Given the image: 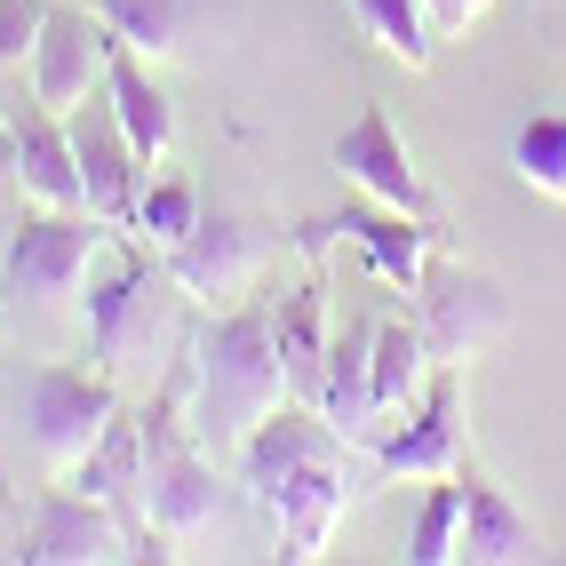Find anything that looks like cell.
<instances>
[{"label":"cell","mask_w":566,"mask_h":566,"mask_svg":"<svg viewBox=\"0 0 566 566\" xmlns=\"http://www.w3.org/2000/svg\"><path fill=\"white\" fill-rule=\"evenodd\" d=\"M192 384H200V367H192V344H184L176 367L160 375V391L136 415L144 423V503H136V518L160 543H200L216 526V503H223L216 455L192 423Z\"/></svg>","instance_id":"obj_1"},{"label":"cell","mask_w":566,"mask_h":566,"mask_svg":"<svg viewBox=\"0 0 566 566\" xmlns=\"http://www.w3.org/2000/svg\"><path fill=\"white\" fill-rule=\"evenodd\" d=\"M192 423L216 455H232V447L263 423L272 407H287V359H280V335H272V304H223L200 335H192Z\"/></svg>","instance_id":"obj_2"},{"label":"cell","mask_w":566,"mask_h":566,"mask_svg":"<svg viewBox=\"0 0 566 566\" xmlns=\"http://www.w3.org/2000/svg\"><path fill=\"white\" fill-rule=\"evenodd\" d=\"M112 232H120V223H104L96 208H32L9 232V248H0V295H9L17 312L72 304V295L88 287Z\"/></svg>","instance_id":"obj_3"},{"label":"cell","mask_w":566,"mask_h":566,"mask_svg":"<svg viewBox=\"0 0 566 566\" xmlns=\"http://www.w3.org/2000/svg\"><path fill=\"white\" fill-rule=\"evenodd\" d=\"M17 415H24V447L41 455V471L64 479L120 415V391H112L104 367L81 375L64 359H32V367H17Z\"/></svg>","instance_id":"obj_4"},{"label":"cell","mask_w":566,"mask_h":566,"mask_svg":"<svg viewBox=\"0 0 566 566\" xmlns=\"http://www.w3.org/2000/svg\"><path fill=\"white\" fill-rule=\"evenodd\" d=\"M168 287V263L153 255V240L112 232L96 272H88V352L104 375H120L144 344H153V295Z\"/></svg>","instance_id":"obj_5"},{"label":"cell","mask_w":566,"mask_h":566,"mask_svg":"<svg viewBox=\"0 0 566 566\" xmlns=\"http://www.w3.org/2000/svg\"><path fill=\"white\" fill-rule=\"evenodd\" d=\"M17 558L24 566H96V558H176V543L136 535L112 503H96V495H81V486L56 479L49 495L32 503V518H24Z\"/></svg>","instance_id":"obj_6"},{"label":"cell","mask_w":566,"mask_h":566,"mask_svg":"<svg viewBox=\"0 0 566 566\" xmlns=\"http://www.w3.org/2000/svg\"><path fill=\"white\" fill-rule=\"evenodd\" d=\"M407 312H415V327H423V344H431L439 367H471V359H486V344H495V335L511 327L503 287L486 280V272H463V263H447V255L423 263V280H415Z\"/></svg>","instance_id":"obj_7"},{"label":"cell","mask_w":566,"mask_h":566,"mask_svg":"<svg viewBox=\"0 0 566 566\" xmlns=\"http://www.w3.org/2000/svg\"><path fill=\"white\" fill-rule=\"evenodd\" d=\"M295 248L304 255H327V248H359L367 280L391 287V295H415V280H423V263L439 255V223L423 216H399V208H344V216H304L295 223Z\"/></svg>","instance_id":"obj_8"},{"label":"cell","mask_w":566,"mask_h":566,"mask_svg":"<svg viewBox=\"0 0 566 566\" xmlns=\"http://www.w3.org/2000/svg\"><path fill=\"white\" fill-rule=\"evenodd\" d=\"M375 471L384 479H455L463 471V367H431L423 399H415L399 423H384L367 439Z\"/></svg>","instance_id":"obj_9"},{"label":"cell","mask_w":566,"mask_h":566,"mask_svg":"<svg viewBox=\"0 0 566 566\" xmlns=\"http://www.w3.org/2000/svg\"><path fill=\"white\" fill-rule=\"evenodd\" d=\"M64 128H72V160H81V184H88V208L104 223H136V200H144V176H153V160L136 153V136L120 128V112H112V96L96 88L88 104H72L64 112Z\"/></svg>","instance_id":"obj_10"},{"label":"cell","mask_w":566,"mask_h":566,"mask_svg":"<svg viewBox=\"0 0 566 566\" xmlns=\"http://www.w3.org/2000/svg\"><path fill=\"white\" fill-rule=\"evenodd\" d=\"M335 168H344V184H359L375 208L423 216V223H439V232H447V208H439V192L423 184V168L407 160V144H399V128H391L384 104H367L359 120L335 136Z\"/></svg>","instance_id":"obj_11"},{"label":"cell","mask_w":566,"mask_h":566,"mask_svg":"<svg viewBox=\"0 0 566 566\" xmlns=\"http://www.w3.org/2000/svg\"><path fill=\"white\" fill-rule=\"evenodd\" d=\"M32 96H41L49 112H72L88 104L104 88L112 72V32L104 17L88 9V0H49V24H41V49H32Z\"/></svg>","instance_id":"obj_12"},{"label":"cell","mask_w":566,"mask_h":566,"mask_svg":"<svg viewBox=\"0 0 566 566\" xmlns=\"http://www.w3.org/2000/svg\"><path fill=\"white\" fill-rule=\"evenodd\" d=\"M352 447H335V455H312L295 463L280 486H272V511L280 518V558H319L335 543V526H344V503H352V471H344Z\"/></svg>","instance_id":"obj_13"},{"label":"cell","mask_w":566,"mask_h":566,"mask_svg":"<svg viewBox=\"0 0 566 566\" xmlns=\"http://www.w3.org/2000/svg\"><path fill=\"white\" fill-rule=\"evenodd\" d=\"M160 263H168V287H184L192 304L216 312V304H232V295H248L255 240H248V223H232V216H200L176 248H160Z\"/></svg>","instance_id":"obj_14"},{"label":"cell","mask_w":566,"mask_h":566,"mask_svg":"<svg viewBox=\"0 0 566 566\" xmlns=\"http://www.w3.org/2000/svg\"><path fill=\"white\" fill-rule=\"evenodd\" d=\"M17 128V192L32 208H88V184H81V160H72V128L64 112H49L41 96L32 104H0Z\"/></svg>","instance_id":"obj_15"},{"label":"cell","mask_w":566,"mask_h":566,"mask_svg":"<svg viewBox=\"0 0 566 566\" xmlns=\"http://www.w3.org/2000/svg\"><path fill=\"white\" fill-rule=\"evenodd\" d=\"M335 431H344L352 447H367L375 431V312L344 319L335 327V344H327V375H319V399H312Z\"/></svg>","instance_id":"obj_16"},{"label":"cell","mask_w":566,"mask_h":566,"mask_svg":"<svg viewBox=\"0 0 566 566\" xmlns=\"http://www.w3.org/2000/svg\"><path fill=\"white\" fill-rule=\"evenodd\" d=\"M272 335H280V359H287V391L312 407L319 375H327V344H335V304H327L319 272H304L295 287L272 295Z\"/></svg>","instance_id":"obj_17"},{"label":"cell","mask_w":566,"mask_h":566,"mask_svg":"<svg viewBox=\"0 0 566 566\" xmlns=\"http://www.w3.org/2000/svg\"><path fill=\"white\" fill-rule=\"evenodd\" d=\"M455 558H471V566H526V558H543L535 518H526L479 463L463 471V543H455Z\"/></svg>","instance_id":"obj_18"},{"label":"cell","mask_w":566,"mask_h":566,"mask_svg":"<svg viewBox=\"0 0 566 566\" xmlns=\"http://www.w3.org/2000/svg\"><path fill=\"white\" fill-rule=\"evenodd\" d=\"M64 486H81V495L112 503V511H120L136 535H144V518H136V503H144V423H136V415H112L104 439L64 471Z\"/></svg>","instance_id":"obj_19"},{"label":"cell","mask_w":566,"mask_h":566,"mask_svg":"<svg viewBox=\"0 0 566 566\" xmlns=\"http://www.w3.org/2000/svg\"><path fill=\"white\" fill-rule=\"evenodd\" d=\"M104 96H112V112H120V128L136 136V153L160 168V160H168V144H176V104H168V88L153 81V56H136V49L112 41Z\"/></svg>","instance_id":"obj_20"},{"label":"cell","mask_w":566,"mask_h":566,"mask_svg":"<svg viewBox=\"0 0 566 566\" xmlns=\"http://www.w3.org/2000/svg\"><path fill=\"white\" fill-rule=\"evenodd\" d=\"M431 367L439 359L423 344V327H415V312H375V423H399L423 399Z\"/></svg>","instance_id":"obj_21"},{"label":"cell","mask_w":566,"mask_h":566,"mask_svg":"<svg viewBox=\"0 0 566 566\" xmlns=\"http://www.w3.org/2000/svg\"><path fill=\"white\" fill-rule=\"evenodd\" d=\"M352 17H359V32L384 56H399L407 72H423L431 56H439V32H431V9L423 0H352Z\"/></svg>","instance_id":"obj_22"},{"label":"cell","mask_w":566,"mask_h":566,"mask_svg":"<svg viewBox=\"0 0 566 566\" xmlns=\"http://www.w3.org/2000/svg\"><path fill=\"white\" fill-rule=\"evenodd\" d=\"M511 168H518L526 192L566 200V112H535V120L511 136Z\"/></svg>","instance_id":"obj_23"},{"label":"cell","mask_w":566,"mask_h":566,"mask_svg":"<svg viewBox=\"0 0 566 566\" xmlns=\"http://www.w3.org/2000/svg\"><path fill=\"white\" fill-rule=\"evenodd\" d=\"M463 543V471L455 479H431V495L415 503V526H407V558L415 566H447Z\"/></svg>","instance_id":"obj_24"},{"label":"cell","mask_w":566,"mask_h":566,"mask_svg":"<svg viewBox=\"0 0 566 566\" xmlns=\"http://www.w3.org/2000/svg\"><path fill=\"white\" fill-rule=\"evenodd\" d=\"M192 223H200V192H192V176H144V200H136V223H128L136 240L176 248L184 232H192Z\"/></svg>","instance_id":"obj_25"},{"label":"cell","mask_w":566,"mask_h":566,"mask_svg":"<svg viewBox=\"0 0 566 566\" xmlns=\"http://www.w3.org/2000/svg\"><path fill=\"white\" fill-rule=\"evenodd\" d=\"M88 9L104 17V32L120 49H136V56H168L176 49V0H88Z\"/></svg>","instance_id":"obj_26"},{"label":"cell","mask_w":566,"mask_h":566,"mask_svg":"<svg viewBox=\"0 0 566 566\" xmlns=\"http://www.w3.org/2000/svg\"><path fill=\"white\" fill-rule=\"evenodd\" d=\"M49 0H0V72H24L32 49H41Z\"/></svg>","instance_id":"obj_27"},{"label":"cell","mask_w":566,"mask_h":566,"mask_svg":"<svg viewBox=\"0 0 566 566\" xmlns=\"http://www.w3.org/2000/svg\"><path fill=\"white\" fill-rule=\"evenodd\" d=\"M423 9H431V32H439V41H463V32L495 9V0H423Z\"/></svg>","instance_id":"obj_28"},{"label":"cell","mask_w":566,"mask_h":566,"mask_svg":"<svg viewBox=\"0 0 566 566\" xmlns=\"http://www.w3.org/2000/svg\"><path fill=\"white\" fill-rule=\"evenodd\" d=\"M17 184V128H9V112H0V192Z\"/></svg>","instance_id":"obj_29"}]
</instances>
